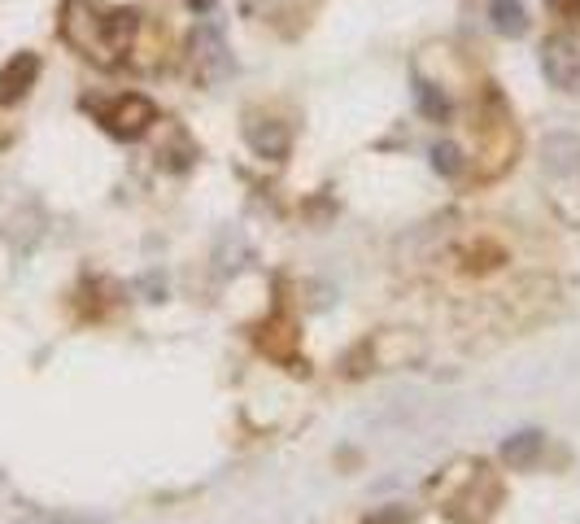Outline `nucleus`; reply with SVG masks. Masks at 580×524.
<instances>
[{
    "mask_svg": "<svg viewBox=\"0 0 580 524\" xmlns=\"http://www.w3.org/2000/svg\"><path fill=\"white\" fill-rule=\"evenodd\" d=\"M415 101H419V114H424L428 123H445V118H450V97H445L437 83H428L419 75H415Z\"/></svg>",
    "mask_w": 580,
    "mask_h": 524,
    "instance_id": "obj_12",
    "label": "nucleus"
},
{
    "mask_svg": "<svg viewBox=\"0 0 580 524\" xmlns=\"http://www.w3.org/2000/svg\"><path fill=\"white\" fill-rule=\"evenodd\" d=\"M136 35H140L136 9H114V14H105V40H110L114 53H127L131 44H136Z\"/></svg>",
    "mask_w": 580,
    "mask_h": 524,
    "instance_id": "obj_11",
    "label": "nucleus"
},
{
    "mask_svg": "<svg viewBox=\"0 0 580 524\" xmlns=\"http://www.w3.org/2000/svg\"><path fill=\"white\" fill-rule=\"evenodd\" d=\"M554 9H559V14H567V18H576L580 14V0H550Z\"/></svg>",
    "mask_w": 580,
    "mask_h": 524,
    "instance_id": "obj_15",
    "label": "nucleus"
},
{
    "mask_svg": "<svg viewBox=\"0 0 580 524\" xmlns=\"http://www.w3.org/2000/svg\"><path fill=\"white\" fill-rule=\"evenodd\" d=\"M498 455L511 472H533L541 463V455H546V433H541V428H519V433H511L502 442Z\"/></svg>",
    "mask_w": 580,
    "mask_h": 524,
    "instance_id": "obj_8",
    "label": "nucleus"
},
{
    "mask_svg": "<svg viewBox=\"0 0 580 524\" xmlns=\"http://www.w3.org/2000/svg\"><path fill=\"white\" fill-rule=\"evenodd\" d=\"M188 66L205 88H219L232 75V53H227V40L214 22H197V31L188 35Z\"/></svg>",
    "mask_w": 580,
    "mask_h": 524,
    "instance_id": "obj_2",
    "label": "nucleus"
},
{
    "mask_svg": "<svg viewBox=\"0 0 580 524\" xmlns=\"http://www.w3.org/2000/svg\"><path fill=\"white\" fill-rule=\"evenodd\" d=\"M541 75L559 92H580V44L572 35H550L541 44Z\"/></svg>",
    "mask_w": 580,
    "mask_h": 524,
    "instance_id": "obj_5",
    "label": "nucleus"
},
{
    "mask_svg": "<svg viewBox=\"0 0 580 524\" xmlns=\"http://www.w3.org/2000/svg\"><path fill=\"white\" fill-rule=\"evenodd\" d=\"M362 524H415V511H406L402 503H389V507H376L371 516H362Z\"/></svg>",
    "mask_w": 580,
    "mask_h": 524,
    "instance_id": "obj_14",
    "label": "nucleus"
},
{
    "mask_svg": "<svg viewBox=\"0 0 580 524\" xmlns=\"http://www.w3.org/2000/svg\"><path fill=\"white\" fill-rule=\"evenodd\" d=\"M62 40L96 66H118V53L105 40V14L92 0H66L62 5Z\"/></svg>",
    "mask_w": 580,
    "mask_h": 524,
    "instance_id": "obj_1",
    "label": "nucleus"
},
{
    "mask_svg": "<svg viewBox=\"0 0 580 524\" xmlns=\"http://www.w3.org/2000/svg\"><path fill=\"white\" fill-rule=\"evenodd\" d=\"M96 118H101V127L110 131L114 140H140V136H149L153 123H157V105L149 97H140V92H127V97L96 105Z\"/></svg>",
    "mask_w": 580,
    "mask_h": 524,
    "instance_id": "obj_3",
    "label": "nucleus"
},
{
    "mask_svg": "<svg viewBox=\"0 0 580 524\" xmlns=\"http://www.w3.org/2000/svg\"><path fill=\"white\" fill-rule=\"evenodd\" d=\"M214 5H219V0H188V9H197V14H210Z\"/></svg>",
    "mask_w": 580,
    "mask_h": 524,
    "instance_id": "obj_16",
    "label": "nucleus"
},
{
    "mask_svg": "<svg viewBox=\"0 0 580 524\" xmlns=\"http://www.w3.org/2000/svg\"><path fill=\"white\" fill-rule=\"evenodd\" d=\"M463 166H467V158H463V149H458L454 140L432 145V171H437V175H445V180H458V175H463Z\"/></svg>",
    "mask_w": 580,
    "mask_h": 524,
    "instance_id": "obj_13",
    "label": "nucleus"
},
{
    "mask_svg": "<svg viewBox=\"0 0 580 524\" xmlns=\"http://www.w3.org/2000/svg\"><path fill=\"white\" fill-rule=\"evenodd\" d=\"M541 162L550 175H580V136L576 131H550L541 145Z\"/></svg>",
    "mask_w": 580,
    "mask_h": 524,
    "instance_id": "obj_9",
    "label": "nucleus"
},
{
    "mask_svg": "<svg viewBox=\"0 0 580 524\" xmlns=\"http://www.w3.org/2000/svg\"><path fill=\"white\" fill-rule=\"evenodd\" d=\"M489 27L506 40H524L528 35V9L524 0H489Z\"/></svg>",
    "mask_w": 580,
    "mask_h": 524,
    "instance_id": "obj_10",
    "label": "nucleus"
},
{
    "mask_svg": "<svg viewBox=\"0 0 580 524\" xmlns=\"http://www.w3.org/2000/svg\"><path fill=\"white\" fill-rule=\"evenodd\" d=\"M40 79V53L22 49L14 53L5 66H0V105H18Z\"/></svg>",
    "mask_w": 580,
    "mask_h": 524,
    "instance_id": "obj_7",
    "label": "nucleus"
},
{
    "mask_svg": "<svg viewBox=\"0 0 580 524\" xmlns=\"http://www.w3.org/2000/svg\"><path fill=\"white\" fill-rule=\"evenodd\" d=\"M258 350L267 354V359H275V363H288L293 372H306V367H297V341H301V332H297V324L288 315H271L267 324L258 328Z\"/></svg>",
    "mask_w": 580,
    "mask_h": 524,
    "instance_id": "obj_6",
    "label": "nucleus"
},
{
    "mask_svg": "<svg viewBox=\"0 0 580 524\" xmlns=\"http://www.w3.org/2000/svg\"><path fill=\"white\" fill-rule=\"evenodd\" d=\"M240 136H245V145L258 153L262 162H284L288 149H293V131H288V123L284 118H271V114H245Z\"/></svg>",
    "mask_w": 580,
    "mask_h": 524,
    "instance_id": "obj_4",
    "label": "nucleus"
}]
</instances>
